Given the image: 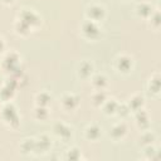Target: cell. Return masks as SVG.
<instances>
[{"label":"cell","instance_id":"obj_1","mask_svg":"<svg viewBox=\"0 0 161 161\" xmlns=\"http://www.w3.org/2000/svg\"><path fill=\"white\" fill-rule=\"evenodd\" d=\"M80 33L83 38L88 40H96L102 34V28L99 26V23L92 21V20H84L80 25Z\"/></svg>","mask_w":161,"mask_h":161},{"label":"cell","instance_id":"obj_2","mask_svg":"<svg viewBox=\"0 0 161 161\" xmlns=\"http://www.w3.org/2000/svg\"><path fill=\"white\" fill-rule=\"evenodd\" d=\"M0 114L3 117V121L5 123H8L10 127L16 128L19 126V116L16 112V108L14 107L13 103L6 102V104H4V107L0 109Z\"/></svg>","mask_w":161,"mask_h":161},{"label":"cell","instance_id":"obj_3","mask_svg":"<svg viewBox=\"0 0 161 161\" xmlns=\"http://www.w3.org/2000/svg\"><path fill=\"white\" fill-rule=\"evenodd\" d=\"M19 65H20V55L15 52H11V53H8L4 59H3V63H1V68L8 72L9 74H15L18 73L20 69H19Z\"/></svg>","mask_w":161,"mask_h":161},{"label":"cell","instance_id":"obj_4","mask_svg":"<svg viewBox=\"0 0 161 161\" xmlns=\"http://www.w3.org/2000/svg\"><path fill=\"white\" fill-rule=\"evenodd\" d=\"M106 15H107L106 8L101 4H91L86 8V18L88 20L101 23L106 18Z\"/></svg>","mask_w":161,"mask_h":161},{"label":"cell","instance_id":"obj_5","mask_svg":"<svg viewBox=\"0 0 161 161\" xmlns=\"http://www.w3.org/2000/svg\"><path fill=\"white\" fill-rule=\"evenodd\" d=\"M114 68L122 74H128L133 69V58L127 54H119L114 59Z\"/></svg>","mask_w":161,"mask_h":161},{"label":"cell","instance_id":"obj_6","mask_svg":"<svg viewBox=\"0 0 161 161\" xmlns=\"http://www.w3.org/2000/svg\"><path fill=\"white\" fill-rule=\"evenodd\" d=\"M19 19L24 23H26L31 29L38 26L40 24V16L38 13H35L33 9H23L21 13H19Z\"/></svg>","mask_w":161,"mask_h":161},{"label":"cell","instance_id":"obj_7","mask_svg":"<svg viewBox=\"0 0 161 161\" xmlns=\"http://www.w3.org/2000/svg\"><path fill=\"white\" fill-rule=\"evenodd\" d=\"M79 104V97L74 93H65L60 98V106L65 111H73Z\"/></svg>","mask_w":161,"mask_h":161},{"label":"cell","instance_id":"obj_8","mask_svg":"<svg viewBox=\"0 0 161 161\" xmlns=\"http://www.w3.org/2000/svg\"><path fill=\"white\" fill-rule=\"evenodd\" d=\"M93 70H94L93 64L88 60H83L77 67V75L80 79H89L93 75Z\"/></svg>","mask_w":161,"mask_h":161},{"label":"cell","instance_id":"obj_9","mask_svg":"<svg viewBox=\"0 0 161 161\" xmlns=\"http://www.w3.org/2000/svg\"><path fill=\"white\" fill-rule=\"evenodd\" d=\"M53 132L57 137H59L63 141H67L72 137V128L63 122H57L53 126Z\"/></svg>","mask_w":161,"mask_h":161},{"label":"cell","instance_id":"obj_10","mask_svg":"<svg viewBox=\"0 0 161 161\" xmlns=\"http://www.w3.org/2000/svg\"><path fill=\"white\" fill-rule=\"evenodd\" d=\"M155 10V8L152 6V4L147 3V1H141L137 3V5L135 6V13L137 16L143 18V19H148V16L152 14V11Z\"/></svg>","mask_w":161,"mask_h":161},{"label":"cell","instance_id":"obj_11","mask_svg":"<svg viewBox=\"0 0 161 161\" xmlns=\"http://www.w3.org/2000/svg\"><path fill=\"white\" fill-rule=\"evenodd\" d=\"M127 133V125L122 121V122H118L116 125H113L109 130V136L114 140V141H118V140H122Z\"/></svg>","mask_w":161,"mask_h":161},{"label":"cell","instance_id":"obj_12","mask_svg":"<svg viewBox=\"0 0 161 161\" xmlns=\"http://www.w3.org/2000/svg\"><path fill=\"white\" fill-rule=\"evenodd\" d=\"M135 119H136L137 126H138L141 130H148V126H150V117H148V113H147L143 108L135 111Z\"/></svg>","mask_w":161,"mask_h":161},{"label":"cell","instance_id":"obj_13","mask_svg":"<svg viewBox=\"0 0 161 161\" xmlns=\"http://www.w3.org/2000/svg\"><path fill=\"white\" fill-rule=\"evenodd\" d=\"M147 92L151 96H158L160 94V73H153L148 82H147Z\"/></svg>","mask_w":161,"mask_h":161},{"label":"cell","instance_id":"obj_14","mask_svg":"<svg viewBox=\"0 0 161 161\" xmlns=\"http://www.w3.org/2000/svg\"><path fill=\"white\" fill-rule=\"evenodd\" d=\"M101 131L102 130H101V127L98 125L92 123V125H89V126L86 127V130H84V137L88 141H97L101 137V133H102Z\"/></svg>","mask_w":161,"mask_h":161},{"label":"cell","instance_id":"obj_15","mask_svg":"<svg viewBox=\"0 0 161 161\" xmlns=\"http://www.w3.org/2000/svg\"><path fill=\"white\" fill-rule=\"evenodd\" d=\"M91 83L94 89H106V87L108 86V78L102 73L93 74L91 77Z\"/></svg>","mask_w":161,"mask_h":161},{"label":"cell","instance_id":"obj_16","mask_svg":"<svg viewBox=\"0 0 161 161\" xmlns=\"http://www.w3.org/2000/svg\"><path fill=\"white\" fill-rule=\"evenodd\" d=\"M126 103H127V106L130 107V109H131L132 112H135V111H137V109L143 108V106H145V98H143V96H141V94H133Z\"/></svg>","mask_w":161,"mask_h":161},{"label":"cell","instance_id":"obj_17","mask_svg":"<svg viewBox=\"0 0 161 161\" xmlns=\"http://www.w3.org/2000/svg\"><path fill=\"white\" fill-rule=\"evenodd\" d=\"M107 98H108V96H107V93H106L104 89H94V92L91 96L92 104L96 106V107H101L106 102Z\"/></svg>","mask_w":161,"mask_h":161},{"label":"cell","instance_id":"obj_18","mask_svg":"<svg viewBox=\"0 0 161 161\" xmlns=\"http://www.w3.org/2000/svg\"><path fill=\"white\" fill-rule=\"evenodd\" d=\"M101 107H102L104 114H107V116L116 114V111H117V107H118V102L114 98H107L106 102Z\"/></svg>","mask_w":161,"mask_h":161},{"label":"cell","instance_id":"obj_19","mask_svg":"<svg viewBox=\"0 0 161 161\" xmlns=\"http://www.w3.org/2000/svg\"><path fill=\"white\" fill-rule=\"evenodd\" d=\"M50 147V140L47 135H42L38 138H35V151L45 152Z\"/></svg>","mask_w":161,"mask_h":161},{"label":"cell","instance_id":"obj_20","mask_svg":"<svg viewBox=\"0 0 161 161\" xmlns=\"http://www.w3.org/2000/svg\"><path fill=\"white\" fill-rule=\"evenodd\" d=\"M14 30H15L16 34H19V35H21V36H26V35L30 33L31 28H30L26 23H24V21H21L20 19H18V20L14 23Z\"/></svg>","mask_w":161,"mask_h":161},{"label":"cell","instance_id":"obj_21","mask_svg":"<svg viewBox=\"0 0 161 161\" xmlns=\"http://www.w3.org/2000/svg\"><path fill=\"white\" fill-rule=\"evenodd\" d=\"M155 140H156V135L150 130H143L142 135L140 136V142L142 143V146H150L153 143Z\"/></svg>","mask_w":161,"mask_h":161},{"label":"cell","instance_id":"obj_22","mask_svg":"<svg viewBox=\"0 0 161 161\" xmlns=\"http://www.w3.org/2000/svg\"><path fill=\"white\" fill-rule=\"evenodd\" d=\"M35 101H36V106H44V107H47L50 103V101H52V96L47 91H43V92H39L36 94Z\"/></svg>","mask_w":161,"mask_h":161},{"label":"cell","instance_id":"obj_23","mask_svg":"<svg viewBox=\"0 0 161 161\" xmlns=\"http://www.w3.org/2000/svg\"><path fill=\"white\" fill-rule=\"evenodd\" d=\"M49 116V111L47 107L44 106H36L35 109H34V117L39 121H45Z\"/></svg>","mask_w":161,"mask_h":161},{"label":"cell","instance_id":"obj_24","mask_svg":"<svg viewBox=\"0 0 161 161\" xmlns=\"http://www.w3.org/2000/svg\"><path fill=\"white\" fill-rule=\"evenodd\" d=\"M20 148L24 153H29V152H34L35 151V138H26L23 141V143L20 145Z\"/></svg>","mask_w":161,"mask_h":161},{"label":"cell","instance_id":"obj_25","mask_svg":"<svg viewBox=\"0 0 161 161\" xmlns=\"http://www.w3.org/2000/svg\"><path fill=\"white\" fill-rule=\"evenodd\" d=\"M148 21H150V25L153 28V29H158V26H160V14H158V10L157 9H155L153 11H152V14L148 16V19H147Z\"/></svg>","mask_w":161,"mask_h":161},{"label":"cell","instance_id":"obj_26","mask_svg":"<svg viewBox=\"0 0 161 161\" xmlns=\"http://www.w3.org/2000/svg\"><path fill=\"white\" fill-rule=\"evenodd\" d=\"M130 113H131V109H130V107L127 106V103H118L116 114H118L119 117H127Z\"/></svg>","mask_w":161,"mask_h":161},{"label":"cell","instance_id":"obj_27","mask_svg":"<svg viewBox=\"0 0 161 161\" xmlns=\"http://www.w3.org/2000/svg\"><path fill=\"white\" fill-rule=\"evenodd\" d=\"M67 158H70V160H79L82 158V153H80V150L78 147H72L68 150L67 152Z\"/></svg>","mask_w":161,"mask_h":161},{"label":"cell","instance_id":"obj_28","mask_svg":"<svg viewBox=\"0 0 161 161\" xmlns=\"http://www.w3.org/2000/svg\"><path fill=\"white\" fill-rule=\"evenodd\" d=\"M5 48H6V43H5L4 38H3V36H0V54H1V53H4Z\"/></svg>","mask_w":161,"mask_h":161},{"label":"cell","instance_id":"obj_29","mask_svg":"<svg viewBox=\"0 0 161 161\" xmlns=\"http://www.w3.org/2000/svg\"><path fill=\"white\" fill-rule=\"evenodd\" d=\"M1 3L6 4V5H10V4H14V3H15V0H1Z\"/></svg>","mask_w":161,"mask_h":161},{"label":"cell","instance_id":"obj_30","mask_svg":"<svg viewBox=\"0 0 161 161\" xmlns=\"http://www.w3.org/2000/svg\"><path fill=\"white\" fill-rule=\"evenodd\" d=\"M0 103H1V101H0ZM0 109H1V108H0Z\"/></svg>","mask_w":161,"mask_h":161}]
</instances>
